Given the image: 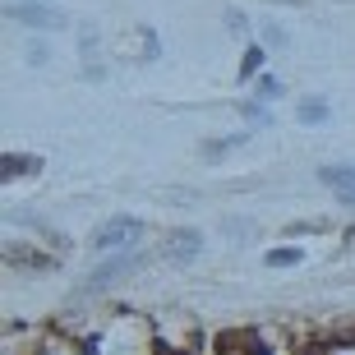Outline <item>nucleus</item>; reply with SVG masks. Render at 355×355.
I'll list each match as a JSON object with an SVG mask.
<instances>
[{
    "label": "nucleus",
    "mask_w": 355,
    "mask_h": 355,
    "mask_svg": "<svg viewBox=\"0 0 355 355\" xmlns=\"http://www.w3.org/2000/svg\"><path fill=\"white\" fill-rule=\"evenodd\" d=\"M28 171H37V157H14V153H5V162H0V175H5V180L28 175Z\"/></svg>",
    "instance_id": "39448f33"
},
{
    "label": "nucleus",
    "mask_w": 355,
    "mask_h": 355,
    "mask_svg": "<svg viewBox=\"0 0 355 355\" xmlns=\"http://www.w3.org/2000/svg\"><path fill=\"white\" fill-rule=\"evenodd\" d=\"M134 263V259H111V263H106L102 268V272H92V282H88V291H102L106 286V282H111V277H120V272H125V268H130Z\"/></svg>",
    "instance_id": "0eeeda50"
},
{
    "label": "nucleus",
    "mask_w": 355,
    "mask_h": 355,
    "mask_svg": "<svg viewBox=\"0 0 355 355\" xmlns=\"http://www.w3.org/2000/svg\"><path fill=\"white\" fill-rule=\"evenodd\" d=\"M162 254H166V259H189V254H198V236L194 231H175V236L162 245Z\"/></svg>",
    "instance_id": "20e7f679"
},
{
    "label": "nucleus",
    "mask_w": 355,
    "mask_h": 355,
    "mask_svg": "<svg viewBox=\"0 0 355 355\" xmlns=\"http://www.w3.org/2000/svg\"><path fill=\"white\" fill-rule=\"evenodd\" d=\"M300 120L304 125H323V120H328V102H323V97H304L300 102Z\"/></svg>",
    "instance_id": "423d86ee"
},
{
    "label": "nucleus",
    "mask_w": 355,
    "mask_h": 355,
    "mask_svg": "<svg viewBox=\"0 0 355 355\" xmlns=\"http://www.w3.org/2000/svg\"><path fill=\"white\" fill-rule=\"evenodd\" d=\"M268 263H272V268H295V263H300V250H272V254H268Z\"/></svg>",
    "instance_id": "6e6552de"
},
{
    "label": "nucleus",
    "mask_w": 355,
    "mask_h": 355,
    "mask_svg": "<svg viewBox=\"0 0 355 355\" xmlns=\"http://www.w3.org/2000/svg\"><path fill=\"white\" fill-rule=\"evenodd\" d=\"M10 19H19V24H28V28H60L65 24V14L46 10V5H10Z\"/></svg>",
    "instance_id": "f03ea898"
},
{
    "label": "nucleus",
    "mask_w": 355,
    "mask_h": 355,
    "mask_svg": "<svg viewBox=\"0 0 355 355\" xmlns=\"http://www.w3.org/2000/svg\"><path fill=\"white\" fill-rule=\"evenodd\" d=\"M263 97H282V83H277V79H263Z\"/></svg>",
    "instance_id": "9b49d317"
},
{
    "label": "nucleus",
    "mask_w": 355,
    "mask_h": 355,
    "mask_svg": "<svg viewBox=\"0 0 355 355\" xmlns=\"http://www.w3.org/2000/svg\"><path fill=\"white\" fill-rule=\"evenodd\" d=\"M139 236V222L134 217H116V222H106L97 236H92V250H116V245H130Z\"/></svg>",
    "instance_id": "f257e3e1"
},
{
    "label": "nucleus",
    "mask_w": 355,
    "mask_h": 355,
    "mask_svg": "<svg viewBox=\"0 0 355 355\" xmlns=\"http://www.w3.org/2000/svg\"><path fill=\"white\" fill-rule=\"evenodd\" d=\"M263 37L272 42V46H282V42H286V33H282V28H263Z\"/></svg>",
    "instance_id": "9d476101"
},
{
    "label": "nucleus",
    "mask_w": 355,
    "mask_h": 355,
    "mask_svg": "<svg viewBox=\"0 0 355 355\" xmlns=\"http://www.w3.org/2000/svg\"><path fill=\"white\" fill-rule=\"evenodd\" d=\"M318 180L332 184L346 203H355V166H323V171H318Z\"/></svg>",
    "instance_id": "7ed1b4c3"
},
{
    "label": "nucleus",
    "mask_w": 355,
    "mask_h": 355,
    "mask_svg": "<svg viewBox=\"0 0 355 355\" xmlns=\"http://www.w3.org/2000/svg\"><path fill=\"white\" fill-rule=\"evenodd\" d=\"M259 65H263V51H259V46H250V51H245V65H240V74L250 79V74H254Z\"/></svg>",
    "instance_id": "1a4fd4ad"
}]
</instances>
